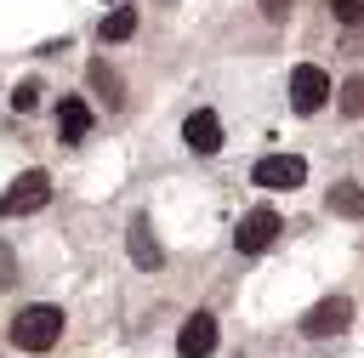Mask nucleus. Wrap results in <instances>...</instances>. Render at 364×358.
Listing matches in <instances>:
<instances>
[{
  "mask_svg": "<svg viewBox=\"0 0 364 358\" xmlns=\"http://www.w3.org/2000/svg\"><path fill=\"white\" fill-rule=\"evenodd\" d=\"M57 335H63V313L46 307V301L23 307L17 324H11V347H23V352H46V347H57Z\"/></svg>",
  "mask_w": 364,
  "mask_h": 358,
  "instance_id": "nucleus-1",
  "label": "nucleus"
},
{
  "mask_svg": "<svg viewBox=\"0 0 364 358\" xmlns=\"http://www.w3.org/2000/svg\"><path fill=\"white\" fill-rule=\"evenodd\" d=\"M46 199H51V176H46V170H23V176L0 193V216H34Z\"/></svg>",
  "mask_w": 364,
  "mask_h": 358,
  "instance_id": "nucleus-2",
  "label": "nucleus"
},
{
  "mask_svg": "<svg viewBox=\"0 0 364 358\" xmlns=\"http://www.w3.org/2000/svg\"><path fill=\"white\" fill-rule=\"evenodd\" d=\"M324 102H330V74L313 68V63H301V68L290 74V108H296V114H318Z\"/></svg>",
  "mask_w": 364,
  "mask_h": 358,
  "instance_id": "nucleus-3",
  "label": "nucleus"
},
{
  "mask_svg": "<svg viewBox=\"0 0 364 358\" xmlns=\"http://www.w3.org/2000/svg\"><path fill=\"white\" fill-rule=\"evenodd\" d=\"M273 239H279V216H273L267 205L250 210V216H239V227H233V250H239V256H262Z\"/></svg>",
  "mask_w": 364,
  "mask_h": 358,
  "instance_id": "nucleus-4",
  "label": "nucleus"
},
{
  "mask_svg": "<svg viewBox=\"0 0 364 358\" xmlns=\"http://www.w3.org/2000/svg\"><path fill=\"white\" fill-rule=\"evenodd\" d=\"M353 324V301L347 295H324L318 307L301 313V335H341Z\"/></svg>",
  "mask_w": 364,
  "mask_h": 358,
  "instance_id": "nucleus-5",
  "label": "nucleus"
},
{
  "mask_svg": "<svg viewBox=\"0 0 364 358\" xmlns=\"http://www.w3.org/2000/svg\"><path fill=\"white\" fill-rule=\"evenodd\" d=\"M256 188H301V176H307V165L296 159V153H267V159H256Z\"/></svg>",
  "mask_w": 364,
  "mask_h": 358,
  "instance_id": "nucleus-6",
  "label": "nucleus"
},
{
  "mask_svg": "<svg viewBox=\"0 0 364 358\" xmlns=\"http://www.w3.org/2000/svg\"><path fill=\"white\" fill-rule=\"evenodd\" d=\"M182 142H188L199 159H210V153L222 148V119H216L210 108H193V114H188V125H182Z\"/></svg>",
  "mask_w": 364,
  "mask_h": 358,
  "instance_id": "nucleus-7",
  "label": "nucleus"
},
{
  "mask_svg": "<svg viewBox=\"0 0 364 358\" xmlns=\"http://www.w3.org/2000/svg\"><path fill=\"white\" fill-rule=\"evenodd\" d=\"M210 347H216V318H210V313H193V318L176 330V352H182V358H205Z\"/></svg>",
  "mask_w": 364,
  "mask_h": 358,
  "instance_id": "nucleus-8",
  "label": "nucleus"
},
{
  "mask_svg": "<svg viewBox=\"0 0 364 358\" xmlns=\"http://www.w3.org/2000/svg\"><path fill=\"white\" fill-rule=\"evenodd\" d=\"M125 239H131V261H136V267H148V273H154V267L165 261V250H159V239H154V227H148V216H136Z\"/></svg>",
  "mask_w": 364,
  "mask_h": 358,
  "instance_id": "nucleus-9",
  "label": "nucleus"
},
{
  "mask_svg": "<svg viewBox=\"0 0 364 358\" xmlns=\"http://www.w3.org/2000/svg\"><path fill=\"white\" fill-rule=\"evenodd\" d=\"M57 125H63V142H85V131H91V108H85L80 97H63V102H57Z\"/></svg>",
  "mask_w": 364,
  "mask_h": 358,
  "instance_id": "nucleus-10",
  "label": "nucleus"
},
{
  "mask_svg": "<svg viewBox=\"0 0 364 358\" xmlns=\"http://www.w3.org/2000/svg\"><path fill=\"white\" fill-rule=\"evenodd\" d=\"M85 80H91V91H102V102H108V108H119V102H125V97H119V74H114L102 57L85 68Z\"/></svg>",
  "mask_w": 364,
  "mask_h": 358,
  "instance_id": "nucleus-11",
  "label": "nucleus"
},
{
  "mask_svg": "<svg viewBox=\"0 0 364 358\" xmlns=\"http://www.w3.org/2000/svg\"><path fill=\"white\" fill-rule=\"evenodd\" d=\"M330 210L358 222V216H364V188H358V182H336V188H330Z\"/></svg>",
  "mask_w": 364,
  "mask_h": 358,
  "instance_id": "nucleus-12",
  "label": "nucleus"
},
{
  "mask_svg": "<svg viewBox=\"0 0 364 358\" xmlns=\"http://www.w3.org/2000/svg\"><path fill=\"white\" fill-rule=\"evenodd\" d=\"M131 28H136V11H131V6H114V11L102 17V40H125Z\"/></svg>",
  "mask_w": 364,
  "mask_h": 358,
  "instance_id": "nucleus-13",
  "label": "nucleus"
},
{
  "mask_svg": "<svg viewBox=\"0 0 364 358\" xmlns=\"http://www.w3.org/2000/svg\"><path fill=\"white\" fill-rule=\"evenodd\" d=\"M336 102H341V114H347V119H364V80L353 74V80L341 85V97H336Z\"/></svg>",
  "mask_w": 364,
  "mask_h": 358,
  "instance_id": "nucleus-14",
  "label": "nucleus"
},
{
  "mask_svg": "<svg viewBox=\"0 0 364 358\" xmlns=\"http://www.w3.org/2000/svg\"><path fill=\"white\" fill-rule=\"evenodd\" d=\"M11 108H17V114H34V108H40V85H34V80H23V85L11 91Z\"/></svg>",
  "mask_w": 364,
  "mask_h": 358,
  "instance_id": "nucleus-15",
  "label": "nucleus"
},
{
  "mask_svg": "<svg viewBox=\"0 0 364 358\" xmlns=\"http://www.w3.org/2000/svg\"><path fill=\"white\" fill-rule=\"evenodd\" d=\"M330 11H336L347 28H358V23H364V0H330Z\"/></svg>",
  "mask_w": 364,
  "mask_h": 358,
  "instance_id": "nucleus-16",
  "label": "nucleus"
},
{
  "mask_svg": "<svg viewBox=\"0 0 364 358\" xmlns=\"http://www.w3.org/2000/svg\"><path fill=\"white\" fill-rule=\"evenodd\" d=\"M0 284H6V290L17 284V261H11V244H6V239H0Z\"/></svg>",
  "mask_w": 364,
  "mask_h": 358,
  "instance_id": "nucleus-17",
  "label": "nucleus"
},
{
  "mask_svg": "<svg viewBox=\"0 0 364 358\" xmlns=\"http://www.w3.org/2000/svg\"><path fill=\"white\" fill-rule=\"evenodd\" d=\"M256 6H262L267 23H284V17H290V0H256Z\"/></svg>",
  "mask_w": 364,
  "mask_h": 358,
  "instance_id": "nucleus-18",
  "label": "nucleus"
}]
</instances>
